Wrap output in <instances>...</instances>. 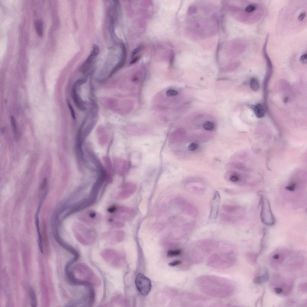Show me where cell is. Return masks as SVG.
<instances>
[{"mask_svg": "<svg viewBox=\"0 0 307 307\" xmlns=\"http://www.w3.org/2000/svg\"><path fill=\"white\" fill-rule=\"evenodd\" d=\"M197 283L202 292L212 296L226 297L234 292L232 283L222 278L204 276L198 278Z\"/></svg>", "mask_w": 307, "mask_h": 307, "instance_id": "obj_1", "label": "cell"}, {"mask_svg": "<svg viewBox=\"0 0 307 307\" xmlns=\"http://www.w3.org/2000/svg\"><path fill=\"white\" fill-rule=\"evenodd\" d=\"M69 280L73 284L98 287L101 283L100 279L87 265L79 263L71 269L65 270Z\"/></svg>", "mask_w": 307, "mask_h": 307, "instance_id": "obj_2", "label": "cell"}, {"mask_svg": "<svg viewBox=\"0 0 307 307\" xmlns=\"http://www.w3.org/2000/svg\"><path fill=\"white\" fill-rule=\"evenodd\" d=\"M73 230L76 239L83 245H92L96 240L97 235L93 228L76 222L73 225Z\"/></svg>", "mask_w": 307, "mask_h": 307, "instance_id": "obj_3", "label": "cell"}, {"mask_svg": "<svg viewBox=\"0 0 307 307\" xmlns=\"http://www.w3.org/2000/svg\"><path fill=\"white\" fill-rule=\"evenodd\" d=\"M209 265L214 268L225 269L232 266L235 262V255L232 252L215 254L208 259Z\"/></svg>", "mask_w": 307, "mask_h": 307, "instance_id": "obj_4", "label": "cell"}, {"mask_svg": "<svg viewBox=\"0 0 307 307\" xmlns=\"http://www.w3.org/2000/svg\"><path fill=\"white\" fill-rule=\"evenodd\" d=\"M87 81V79L85 78L77 79L73 83L71 89V96L72 100L77 109L81 111L86 110L87 108L85 106V102L78 93L77 90L81 85L86 83Z\"/></svg>", "mask_w": 307, "mask_h": 307, "instance_id": "obj_5", "label": "cell"}, {"mask_svg": "<svg viewBox=\"0 0 307 307\" xmlns=\"http://www.w3.org/2000/svg\"><path fill=\"white\" fill-rule=\"evenodd\" d=\"M101 254L106 262L111 266L115 268L120 265L122 260L121 256L115 250L106 248L101 252Z\"/></svg>", "mask_w": 307, "mask_h": 307, "instance_id": "obj_6", "label": "cell"}, {"mask_svg": "<svg viewBox=\"0 0 307 307\" xmlns=\"http://www.w3.org/2000/svg\"><path fill=\"white\" fill-rule=\"evenodd\" d=\"M135 283L138 291L143 296H146L150 292L152 287L151 281L143 274L139 273L136 275Z\"/></svg>", "mask_w": 307, "mask_h": 307, "instance_id": "obj_7", "label": "cell"}, {"mask_svg": "<svg viewBox=\"0 0 307 307\" xmlns=\"http://www.w3.org/2000/svg\"><path fill=\"white\" fill-rule=\"evenodd\" d=\"M261 218V221L266 225L271 226L275 224V218L270 203L266 198L263 199L262 201Z\"/></svg>", "mask_w": 307, "mask_h": 307, "instance_id": "obj_8", "label": "cell"}, {"mask_svg": "<svg viewBox=\"0 0 307 307\" xmlns=\"http://www.w3.org/2000/svg\"><path fill=\"white\" fill-rule=\"evenodd\" d=\"M125 237L124 232L120 230L106 232L102 236L103 239L111 244H115L122 241Z\"/></svg>", "mask_w": 307, "mask_h": 307, "instance_id": "obj_9", "label": "cell"}, {"mask_svg": "<svg viewBox=\"0 0 307 307\" xmlns=\"http://www.w3.org/2000/svg\"><path fill=\"white\" fill-rule=\"evenodd\" d=\"M101 216L97 212L90 210L79 215L78 220L83 222L91 224H98L101 219Z\"/></svg>", "mask_w": 307, "mask_h": 307, "instance_id": "obj_10", "label": "cell"}, {"mask_svg": "<svg viewBox=\"0 0 307 307\" xmlns=\"http://www.w3.org/2000/svg\"><path fill=\"white\" fill-rule=\"evenodd\" d=\"M99 48L97 45L94 44L92 50L87 59L82 65L80 71L82 73H87L91 67L95 59L99 53Z\"/></svg>", "mask_w": 307, "mask_h": 307, "instance_id": "obj_11", "label": "cell"}, {"mask_svg": "<svg viewBox=\"0 0 307 307\" xmlns=\"http://www.w3.org/2000/svg\"><path fill=\"white\" fill-rule=\"evenodd\" d=\"M137 189V186L134 183H127L124 184L122 186L121 190L119 192L117 196L119 200L126 199L131 196Z\"/></svg>", "mask_w": 307, "mask_h": 307, "instance_id": "obj_12", "label": "cell"}, {"mask_svg": "<svg viewBox=\"0 0 307 307\" xmlns=\"http://www.w3.org/2000/svg\"><path fill=\"white\" fill-rule=\"evenodd\" d=\"M220 201V197L219 193L216 191L211 202V211L209 218L211 219L216 218L218 214Z\"/></svg>", "mask_w": 307, "mask_h": 307, "instance_id": "obj_13", "label": "cell"}, {"mask_svg": "<svg viewBox=\"0 0 307 307\" xmlns=\"http://www.w3.org/2000/svg\"><path fill=\"white\" fill-rule=\"evenodd\" d=\"M122 53L121 59L117 64L113 68L109 75V77H111L118 70L120 69L124 65L126 62V51L124 45L122 44L121 45Z\"/></svg>", "mask_w": 307, "mask_h": 307, "instance_id": "obj_14", "label": "cell"}, {"mask_svg": "<svg viewBox=\"0 0 307 307\" xmlns=\"http://www.w3.org/2000/svg\"><path fill=\"white\" fill-rule=\"evenodd\" d=\"M255 114L259 118L263 117L265 114V111L263 107L260 104H258L253 107Z\"/></svg>", "mask_w": 307, "mask_h": 307, "instance_id": "obj_15", "label": "cell"}, {"mask_svg": "<svg viewBox=\"0 0 307 307\" xmlns=\"http://www.w3.org/2000/svg\"><path fill=\"white\" fill-rule=\"evenodd\" d=\"M31 305L32 307H36L37 305L36 295L34 289L32 288L30 289Z\"/></svg>", "mask_w": 307, "mask_h": 307, "instance_id": "obj_16", "label": "cell"}, {"mask_svg": "<svg viewBox=\"0 0 307 307\" xmlns=\"http://www.w3.org/2000/svg\"><path fill=\"white\" fill-rule=\"evenodd\" d=\"M35 27L38 35L42 37L43 34V27L42 21L40 20L36 21L35 23Z\"/></svg>", "mask_w": 307, "mask_h": 307, "instance_id": "obj_17", "label": "cell"}, {"mask_svg": "<svg viewBox=\"0 0 307 307\" xmlns=\"http://www.w3.org/2000/svg\"><path fill=\"white\" fill-rule=\"evenodd\" d=\"M250 85L251 89L254 91H257L259 87V83L257 79L253 78L250 81Z\"/></svg>", "mask_w": 307, "mask_h": 307, "instance_id": "obj_18", "label": "cell"}, {"mask_svg": "<svg viewBox=\"0 0 307 307\" xmlns=\"http://www.w3.org/2000/svg\"><path fill=\"white\" fill-rule=\"evenodd\" d=\"M203 127L206 130L212 131L214 129L215 125L214 123L212 122L206 121L204 123Z\"/></svg>", "mask_w": 307, "mask_h": 307, "instance_id": "obj_19", "label": "cell"}, {"mask_svg": "<svg viewBox=\"0 0 307 307\" xmlns=\"http://www.w3.org/2000/svg\"><path fill=\"white\" fill-rule=\"evenodd\" d=\"M181 253V251L180 249L171 250L167 253V256L169 257H172L180 255Z\"/></svg>", "mask_w": 307, "mask_h": 307, "instance_id": "obj_20", "label": "cell"}, {"mask_svg": "<svg viewBox=\"0 0 307 307\" xmlns=\"http://www.w3.org/2000/svg\"><path fill=\"white\" fill-rule=\"evenodd\" d=\"M223 208L225 211L227 213H232L236 210V208L234 206L231 205H224Z\"/></svg>", "mask_w": 307, "mask_h": 307, "instance_id": "obj_21", "label": "cell"}, {"mask_svg": "<svg viewBox=\"0 0 307 307\" xmlns=\"http://www.w3.org/2000/svg\"><path fill=\"white\" fill-rule=\"evenodd\" d=\"M11 121L12 123L14 132L15 135H17L18 134V130L17 128V127L16 121L14 118L12 116L11 117Z\"/></svg>", "mask_w": 307, "mask_h": 307, "instance_id": "obj_22", "label": "cell"}, {"mask_svg": "<svg viewBox=\"0 0 307 307\" xmlns=\"http://www.w3.org/2000/svg\"><path fill=\"white\" fill-rule=\"evenodd\" d=\"M198 145L195 143L190 144L187 147V149L190 151H194L196 150L198 148Z\"/></svg>", "mask_w": 307, "mask_h": 307, "instance_id": "obj_23", "label": "cell"}, {"mask_svg": "<svg viewBox=\"0 0 307 307\" xmlns=\"http://www.w3.org/2000/svg\"><path fill=\"white\" fill-rule=\"evenodd\" d=\"M67 103L68 107H69V108L72 117L73 119H75L76 118V116L74 110L72 106L69 101H67Z\"/></svg>", "mask_w": 307, "mask_h": 307, "instance_id": "obj_24", "label": "cell"}, {"mask_svg": "<svg viewBox=\"0 0 307 307\" xmlns=\"http://www.w3.org/2000/svg\"><path fill=\"white\" fill-rule=\"evenodd\" d=\"M166 94L168 97H172L177 95L178 94V93L175 90L169 89L167 91Z\"/></svg>", "mask_w": 307, "mask_h": 307, "instance_id": "obj_25", "label": "cell"}, {"mask_svg": "<svg viewBox=\"0 0 307 307\" xmlns=\"http://www.w3.org/2000/svg\"><path fill=\"white\" fill-rule=\"evenodd\" d=\"M306 13L305 12H303L300 13L299 15L298 19L300 22H302L305 19L306 17Z\"/></svg>", "mask_w": 307, "mask_h": 307, "instance_id": "obj_26", "label": "cell"}, {"mask_svg": "<svg viewBox=\"0 0 307 307\" xmlns=\"http://www.w3.org/2000/svg\"><path fill=\"white\" fill-rule=\"evenodd\" d=\"M307 53L306 52L301 55L300 58V60L301 63L304 64L307 63Z\"/></svg>", "mask_w": 307, "mask_h": 307, "instance_id": "obj_27", "label": "cell"}, {"mask_svg": "<svg viewBox=\"0 0 307 307\" xmlns=\"http://www.w3.org/2000/svg\"><path fill=\"white\" fill-rule=\"evenodd\" d=\"M181 263V261L179 260H176L173 261V262L170 263L169 264V266L173 267L178 265L179 264H180Z\"/></svg>", "mask_w": 307, "mask_h": 307, "instance_id": "obj_28", "label": "cell"}, {"mask_svg": "<svg viewBox=\"0 0 307 307\" xmlns=\"http://www.w3.org/2000/svg\"><path fill=\"white\" fill-rule=\"evenodd\" d=\"M142 47L141 46H140L137 48L136 49L132 52V56L133 58L134 56H135L136 54H138L140 51Z\"/></svg>", "mask_w": 307, "mask_h": 307, "instance_id": "obj_29", "label": "cell"}, {"mask_svg": "<svg viewBox=\"0 0 307 307\" xmlns=\"http://www.w3.org/2000/svg\"><path fill=\"white\" fill-rule=\"evenodd\" d=\"M230 180L233 182H236L239 180V178L236 175H232L230 177Z\"/></svg>", "mask_w": 307, "mask_h": 307, "instance_id": "obj_30", "label": "cell"}, {"mask_svg": "<svg viewBox=\"0 0 307 307\" xmlns=\"http://www.w3.org/2000/svg\"><path fill=\"white\" fill-rule=\"evenodd\" d=\"M274 291L277 294H280L283 292V289L281 288H275L274 289Z\"/></svg>", "mask_w": 307, "mask_h": 307, "instance_id": "obj_31", "label": "cell"}, {"mask_svg": "<svg viewBox=\"0 0 307 307\" xmlns=\"http://www.w3.org/2000/svg\"><path fill=\"white\" fill-rule=\"evenodd\" d=\"M47 183V179L45 178L44 180L41 189H44L46 186Z\"/></svg>", "mask_w": 307, "mask_h": 307, "instance_id": "obj_32", "label": "cell"}, {"mask_svg": "<svg viewBox=\"0 0 307 307\" xmlns=\"http://www.w3.org/2000/svg\"><path fill=\"white\" fill-rule=\"evenodd\" d=\"M280 257V255L279 254H274V255L273 256V258L274 260H277L278 259H279Z\"/></svg>", "mask_w": 307, "mask_h": 307, "instance_id": "obj_33", "label": "cell"}, {"mask_svg": "<svg viewBox=\"0 0 307 307\" xmlns=\"http://www.w3.org/2000/svg\"><path fill=\"white\" fill-rule=\"evenodd\" d=\"M138 79L137 77H134L133 78V81H137V80H138Z\"/></svg>", "mask_w": 307, "mask_h": 307, "instance_id": "obj_34", "label": "cell"}]
</instances>
